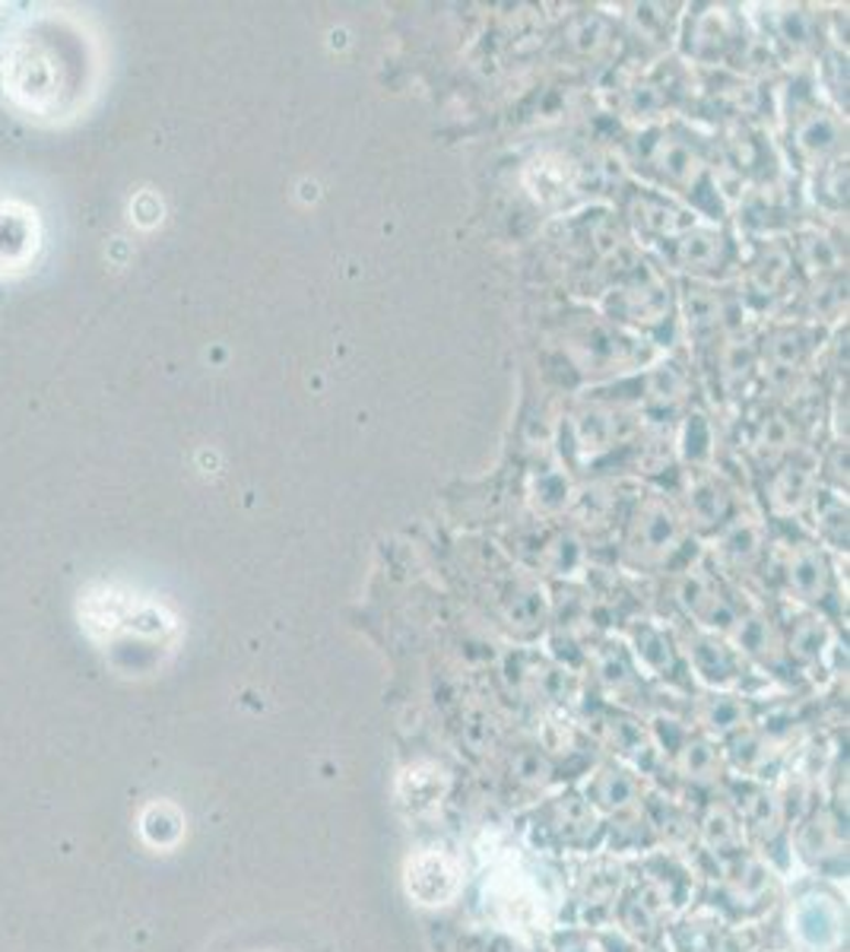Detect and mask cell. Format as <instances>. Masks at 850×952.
<instances>
[{
  "instance_id": "6da1fadb",
  "label": "cell",
  "mask_w": 850,
  "mask_h": 952,
  "mask_svg": "<svg viewBox=\"0 0 850 952\" xmlns=\"http://www.w3.org/2000/svg\"><path fill=\"white\" fill-rule=\"evenodd\" d=\"M638 159L641 165L669 191L676 194H695L701 197L705 185L711 178V162L705 156L701 143L695 137L676 131V128H661V131L638 137Z\"/></svg>"
},
{
  "instance_id": "7a4b0ae2",
  "label": "cell",
  "mask_w": 850,
  "mask_h": 952,
  "mask_svg": "<svg viewBox=\"0 0 850 952\" xmlns=\"http://www.w3.org/2000/svg\"><path fill=\"white\" fill-rule=\"evenodd\" d=\"M664 255L666 264L686 270L698 280H718L737 258L733 241L723 236L718 226H701L698 219L666 245Z\"/></svg>"
},
{
  "instance_id": "3957f363",
  "label": "cell",
  "mask_w": 850,
  "mask_h": 952,
  "mask_svg": "<svg viewBox=\"0 0 850 952\" xmlns=\"http://www.w3.org/2000/svg\"><path fill=\"white\" fill-rule=\"evenodd\" d=\"M683 543H686V528L661 499L638 502L635 515L629 518V530H625L629 553H638L641 559H654V555L666 559V555L679 553Z\"/></svg>"
},
{
  "instance_id": "277c9868",
  "label": "cell",
  "mask_w": 850,
  "mask_h": 952,
  "mask_svg": "<svg viewBox=\"0 0 850 952\" xmlns=\"http://www.w3.org/2000/svg\"><path fill=\"white\" fill-rule=\"evenodd\" d=\"M629 223L644 245L664 251L673 238L686 232L695 223V213L679 207L673 197H666L661 191H635L629 201Z\"/></svg>"
},
{
  "instance_id": "5b68a950",
  "label": "cell",
  "mask_w": 850,
  "mask_h": 952,
  "mask_svg": "<svg viewBox=\"0 0 850 952\" xmlns=\"http://www.w3.org/2000/svg\"><path fill=\"white\" fill-rule=\"evenodd\" d=\"M791 137L794 147L803 159L809 162H825L828 156H835L841 150V121L835 115H828L825 108H819L816 99H806L803 106L794 108L791 118Z\"/></svg>"
},
{
  "instance_id": "8992f818",
  "label": "cell",
  "mask_w": 850,
  "mask_h": 952,
  "mask_svg": "<svg viewBox=\"0 0 850 952\" xmlns=\"http://www.w3.org/2000/svg\"><path fill=\"white\" fill-rule=\"evenodd\" d=\"M740 45H743V29L730 13L708 10L695 17V29L689 32V54H695L698 61H718Z\"/></svg>"
},
{
  "instance_id": "52a82bcc",
  "label": "cell",
  "mask_w": 850,
  "mask_h": 952,
  "mask_svg": "<svg viewBox=\"0 0 850 952\" xmlns=\"http://www.w3.org/2000/svg\"><path fill=\"white\" fill-rule=\"evenodd\" d=\"M791 273H794V258L784 248L771 245L749 264V286L755 290V295L769 299V295H777V290L791 280Z\"/></svg>"
},
{
  "instance_id": "ba28073f",
  "label": "cell",
  "mask_w": 850,
  "mask_h": 952,
  "mask_svg": "<svg viewBox=\"0 0 850 952\" xmlns=\"http://www.w3.org/2000/svg\"><path fill=\"white\" fill-rule=\"evenodd\" d=\"M689 508L695 524H711V528H720L727 521V511H730V496L727 489L715 483V479H701L695 483L689 493Z\"/></svg>"
},
{
  "instance_id": "9c48e42d",
  "label": "cell",
  "mask_w": 850,
  "mask_h": 952,
  "mask_svg": "<svg viewBox=\"0 0 850 952\" xmlns=\"http://www.w3.org/2000/svg\"><path fill=\"white\" fill-rule=\"evenodd\" d=\"M816 518H819L816 524L822 530L825 540H831L835 547H844V543H848V508H844L841 499H835L828 508L816 505Z\"/></svg>"
}]
</instances>
